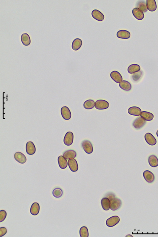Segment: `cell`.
Listing matches in <instances>:
<instances>
[{"instance_id": "obj_21", "label": "cell", "mask_w": 158, "mask_h": 237, "mask_svg": "<svg viewBox=\"0 0 158 237\" xmlns=\"http://www.w3.org/2000/svg\"><path fill=\"white\" fill-rule=\"evenodd\" d=\"M120 88L122 90L126 91H130L132 88L131 83L128 81L123 80L119 83Z\"/></svg>"}, {"instance_id": "obj_30", "label": "cell", "mask_w": 158, "mask_h": 237, "mask_svg": "<svg viewBox=\"0 0 158 237\" xmlns=\"http://www.w3.org/2000/svg\"><path fill=\"white\" fill-rule=\"evenodd\" d=\"M63 190L59 188H57L54 189L52 192L53 196L56 198H61L63 195Z\"/></svg>"}, {"instance_id": "obj_17", "label": "cell", "mask_w": 158, "mask_h": 237, "mask_svg": "<svg viewBox=\"0 0 158 237\" xmlns=\"http://www.w3.org/2000/svg\"><path fill=\"white\" fill-rule=\"evenodd\" d=\"M132 13L135 17L138 20H142L144 18L143 12L138 8H134L132 10Z\"/></svg>"}, {"instance_id": "obj_26", "label": "cell", "mask_w": 158, "mask_h": 237, "mask_svg": "<svg viewBox=\"0 0 158 237\" xmlns=\"http://www.w3.org/2000/svg\"><path fill=\"white\" fill-rule=\"evenodd\" d=\"M21 41L25 46H28L31 43V40L30 36L26 33L23 34L21 36Z\"/></svg>"}, {"instance_id": "obj_4", "label": "cell", "mask_w": 158, "mask_h": 237, "mask_svg": "<svg viewBox=\"0 0 158 237\" xmlns=\"http://www.w3.org/2000/svg\"><path fill=\"white\" fill-rule=\"evenodd\" d=\"M61 114L62 117L65 120H69L71 118V112L67 106H64L61 107Z\"/></svg>"}, {"instance_id": "obj_18", "label": "cell", "mask_w": 158, "mask_h": 237, "mask_svg": "<svg viewBox=\"0 0 158 237\" xmlns=\"http://www.w3.org/2000/svg\"><path fill=\"white\" fill-rule=\"evenodd\" d=\"M58 161L60 167L62 169L67 168L68 163L67 160L63 156H60L58 157Z\"/></svg>"}, {"instance_id": "obj_35", "label": "cell", "mask_w": 158, "mask_h": 237, "mask_svg": "<svg viewBox=\"0 0 158 237\" xmlns=\"http://www.w3.org/2000/svg\"><path fill=\"white\" fill-rule=\"evenodd\" d=\"M7 230L5 227L0 228V236L1 237L5 235L7 233Z\"/></svg>"}, {"instance_id": "obj_13", "label": "cell", "mask_w": 158, "mask_h": 237, "mask_svg": "<svg viewBox=\"0 0 158 237\" xmlns=\"http://www.w3.org/2000/svg\"><path fill=\"white\" fill-rule=\"evenodd\" d=\"M110 76L112 80L116 83H120L122 81L123 78L121 74L116 70L111 73Z\"/></svg>"}, {"instance_id": "obj_29", "label": "cell", "mask_w": 158, "mask_h": 237, "mask_svg": "<svg viewBox=\"0 0 158 237\" xmlns=\"http://www.w3.org/2000/svg\"><path fill=\"white\" fill-rule=\"evenodd\" d=\"M84 107L86 110H91L95 106V102L92 99H89L85 101L83 105Z\"/></svg>"}, {"instance_id": "obj_25", "label": "cell", "mask_w": 158, "mask_h": 237, "mask_svg": "<svg viewBox=\"0 0 158 237\" xmlns=\"http://www.w3.org/2000/svg\"><path fill=\"white\" fill-rule=\"evenodd\" d=\"M141 117H142L146 121H150L154 119V116L150 112L147 111H143L140 115Z\"/></svg>"}, {"instance_id": "obj_2", "label": "cell", "mask_w": 158, "mask_h": 237, "mask_svg": "<svg viewBox=\"0 0 158 237\" xmlns=\"http://www.w3.org/2000/svg\"><path fill=\"white\" fill-rule=\"evenodd\" d=\"M82 147L85 152L88 154H90L93 151V144L89 140H85L83 141Z\"/></svg>"}, {"instance_id": "obj_34", "label": "cell", "mask_w": 158, "mask_h": 237, "mask_svg": "<svg viewBox=\"0 0 158 237\" xmlns=\"http://www.w3.org/2000/svg\"><path fill=\"white\" fill-rule=\"evenodd\" d=\"M7 216L6 211L4 210L0 211V222H2L5 219Z\"/></svg>"}, {"instance_id": "obj_32", "label": "cell", "mask_w": 158, "mask_h": 237, "mask_svg": "<svg viewBox=\"0 0 158 237\" xmlns=\"http://www.w3.org/2000/svg\"><path fill=\"white\" fill-rule=\"evenodd\" d=\"M80 234L81 237H88L89 235L88 228L85 226L81 227L80 231Z\"/></svg>"}, {"instance_id": "obj_28", "label": "cell", "mask_w": 158, "mask_h": 237, "mask_svg": "<svg viewBox=\"0 0 158 237\" xmlns=\"http://www.w3.org/2000/svg\"><path fill=\"white\" fill-rule=\"evenodd\" d=\"M140 66L136 64H133L128 66L127 69L128 72L131 74H134L140 70Z\"/></svg>"}, {"instance_id": "obj_15", "label": "cell", "mask_w": 158, "mask_h": 237, "mask_svg": "<svg viewBox=\"0 0 158 237\" xmlns=\"http://www.w3.org/2000/svg\"><path fill=\"white\" fill-rule=\"evenodd\" d=\"M129 114L135 116H139L142 113V111L139 107L133 106L129 108L128 110Z\"/></svg>"}, {"instance_id": "obj_27", "label": "cell", "mask_w": 158, "mask_h": 237, "mask_svg": "<svg viewBox=\"0 0 158 237\" xmlns=\"http://www.w3.org/2000/svg\"><path fill=\"white\" fill-rule=\"evenodd\" d=\"M148 163L151 167L154 168L157 167L158 166V159L155 155H152L148 158Z\"/></svg>"}, {"instance_id": "obj_20", "label": "cell", "mask_w": 158, "mask_h": 237, "mask_svg": "<svg viewBox=\"0 0 158 237\" xmlns=\"http://www.w3.org/2000/svg\"><path fill=\"white\" fill-rule=\"evenodd\" d=\"M40 206L39 203L35 202L32 205L30 213L33 216H36L38 215L40 211Z\"/></svg>"}, {"instance_id": "obj_37", "label": "cell", "mask_w": 158, "mask_h": 237, "mask_svg": "<svg viewBox=\"0 0 158 237\" xmlns=\"http://www.w3.org/2000/svg\"><path fill=\"white\" fill-rule=\"evenodd\" d=\"M158 137V130L157 131V133H156Z\"/></svg>"}, {"instance_id": "obj_31", "label": "cell", "mask_w": 158, "mask_h": 237, "mask_svg": "<svg viewBox=\"0 0 158 237\" xmlns=\"http://www.w3.org/2000/svg\"><path fill=\"white\" fill-rule=\"evenodd\" d=\"M137 7L143 13H145L148 11L147 3L144 1H140L137 4Z\"/></svg>"}, {"instance_id": "obj_1", "label": "cell", "mask_w": 158, "mask_h": 237, "mask_svg": "<svg viewBox=\"0 0 158 237\" xmlns=\"http://www.w3.org/2000/svg\"><path fill=\"white\" fill-rule=\"evenodd\" d=\"M110 106L109 103L103 100H98L95 103V107L98 110H105L107 109Z\"/></svg>"}, {"instance_id": "obj_5", "label": "cell", "mask_w": 158, "mask_h": 237, "mask_svg": "<svg viewBox=\"0 0 158 237\" xmlns=\"http://www.w3.org/2000/svg\"><path fill=\"white\" fill-rule=\"evenodd\" d=\"M120 218L117 216H115L108 219L106 221V225L109 227H113L120 221Z\"/></svg>"}, {"instance_id": "obj_19", "label": "cell", "mask_w": 158, "mask_h": 237, "mask_svg": "<svg viewBox=\"0 0 158 237\" xmlns=\"http://www.w3.org/2000/svg\"><path fill=\"white\" fill-rule=\"evenodd\" d=\"M101 204L104 210L108 211L110 209L111 201L109 198L104 197L102 199Z\"/></svg>"}, {"instance_id": "obj_3", "label": "cell", "mask_w": 158, "mask_h": 237, "mask_svg": "<svg viewBox=\"0 0 158 237\" xmlns=\"http://www.w3.org/2000/svg\"><path fill=\"white\" fill-rule=\"evenodd\" d=\"M111 201L110 209L113 211L118 210L122 205V202L120 199L115 198Z\"/></svg>"}, {"instance_id": "obj_7", "label": "cell", "mask_w": 158, "mask_h": 237, "mask_svg": "<svg viewBox=\"0 0 158 237\" xmlns=\"http://www.w3.org/2000/svg\"><path fill=\"white\" fill-rule=\"evenodd\" d=\"M146 123V120L142 117H139L137 118L134 120L132 125L136 129L139 130L143 127Z\"/></svg>"}, {"instance_id": "obj_36", "label": "cell", "mask_w": 158, "mask_h": 237, "mask_svg": "<svg viewBox=\"0 0 158 237\" xmlns=\"http://www.w3.org/2000/svg\"><path fill=\"white\" fill-rule=\"evenodd\" d=\"M107 198L110 199V201H111L112 199L115 198V196L114 194H113L110 193L107 195Z\"/></svg>"}, {"instance_id": "obj_11", "label": "cell", "mask_w": 158, "mask_h": 237, "mask_svg": "<svg viewBox=\"0 0 158 237\" xmlns=\"http://www.w3.org/2000/svg\"><path fill=\"white\" fill-rule=\"evenodd\" d=\"M14 157L15 159L21 164H24L27 161L26 156L21 152H18L15 153Z\"/></svg>"}, {"instance_id": "obj_8", "label": "cell", "mask_w": 158, "mask_h": 237, "mask_svg": "<svg viewBox=\"0 0 158 237\" xmlns=\"http://www.w3.org/2000/svg\"><path fill=\"white\" fill-rule=\"evenodd\" d=\"M143 176L145 180L149 183H152L155 180L154 174L149 170H145L143 173Z\"/></svg>"}, {"instance_id": "obj_9", "label": "cell", "mask_w": 158, "mask_h": 237, "mask_svg": "<svg viewBox=\"0 0 158 237\" xmlns=\"http://www.w3.org/2000/svg\"><path fill=\"white\" fill-rule=\"evenodd\" d=\"M26 152L29 155H34L36 152V148L34 143L31 141H29L26 144Z\"/></svg>"}, {"instance_id": "obj_22", "label": "cell", "mask_w": 158, "mask_h": 237, "mask_svg": "<svg viewBox=\"0 0 158 237\" xmlns=\"http://www.w3.org/2000/svg\"><path fill=\"white\" fill-rule=\"evenodd\" d=\"M147 9L149 11H154L157 9V6L155 0H147Z\"/></svg>"}, {"instance_id": "obj_33", "label": "cell", "mask_w": 158, "mask_h": 237, "mask_svg": "<svg viewBox=\"0 0 158 237\" xmlns=\"http://www.w3.org/2000/svg\"><path fill=\"white\" fill-rule=\"evenodd\" d=\"M143 73V72L141 70L134 73L132 75L133 80L135 81H138L142 77Z\"/></svg>"}, {"instance_id": "obj_10", "label": "cell", "mask_w": 158, "mask_h": 237, "mask_svg": "<svg viewBox=\"0 0 158 237\" xmlns=\"http://www.w3.org/2000/svg\"><path fill=\"white\" fill-rule=\"evenodd\" d=\"M144 138L147 143L151 146H153L157 143L156 138L150 133L148 132L145 134Z\"/></svg>"}, {"instance_id": "obj_24", "label": "cell", "mask_w": 158, "mask_h": 237, "mask_svg": "<svg viewBox=\"0 0 158 237\" xmlns=\"http://www.w3.org/2000/svg\"><path fill=\"white\" fill-rule=\"evenodd\" d=\"M63 156L66 159H73L76 157L77 153L73 150H68L64 153Z\"/></svg>"}, {"instance_id": "obj_23", "label": "cell", "mask_w": 158, "mask_h": 237, "mask_svg": "<svg viewBox=\"0 0 158 237\" xmlns=\"http://www.w3.org/2000/svg\"><path fill=\"white\" fill-rule=\"evenodd\" d=\"M82 45V40L79 38H76L74 39L72 43V48L73 50L77 51L80 49Z\"/></svg>"}, {"instance_id": "obj_12", "label": "cell", "mask_w": 158, "mask_h": 237, "mask_svg": "<svg viewBox=\"0 0 158 237\" xmlns=\"http://www.w3.org/2000/svg\"><path fill=\"white\" fill-rule=\"evenodd\" d=\"M91 15L94 19L99 21H102L105 19L104 15L101 11L97 9L94 10L92 11Z\"/></svg>"}, {"instance_id": "obj_6", "label": "cell", "mask_w": 158, "mask_h": 237, "mask_svg": "<svg viewBox=\"0 0 158 237\" xmlns=\"http://www.w3.org/2000/svg\"><path fill=\"white\" fill-rule=\"evenodd\" d=\"M74 135L73 133L71 132H68L66 133L64 139V144L69 146L71 145L73 141Z\"/></svg>"}, {"instance_id": "obj_16", "label": "cell", "mask_w": 158, "mask_h": 237, "mask_svg": "<svg viewBox=\"0 0 158 237\" xmlns=\"http://www.w3.org/2000/svg\"><path fill=\"white\" fill-rule=\"evenodd\" d=\"M119 38L127 39L130 38V33L125 30H121L118 31L116 34Z\"/></svg>"}, {"instance_id": "obj_14", "label": "cell", "mask_w": 158, "mask_h": 237, "mask_svg": "<svg viewBox=\"0 0 158 237\" xmlns=\"http://www.w3.org/2000/svg\"><path fill=\"white\" fill-rule=\"evenodd\" d=\"M68 163L69 167L72 172H74L78 171V166L76 159H69Z\"/></svg>"}]
</instances>
